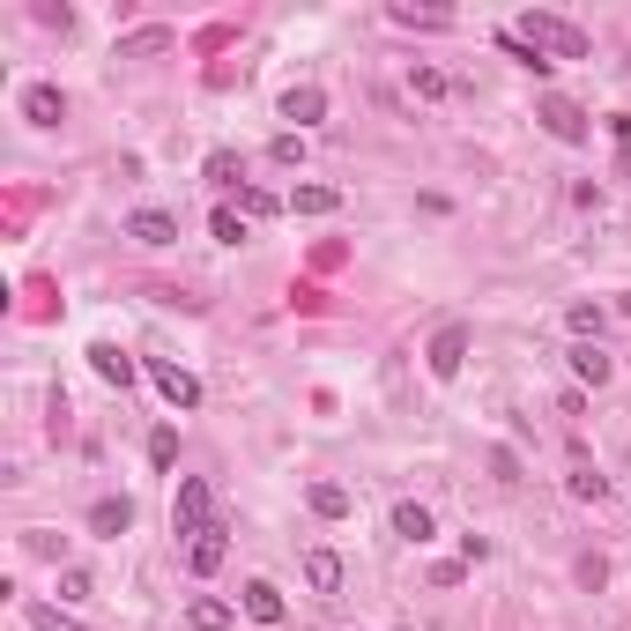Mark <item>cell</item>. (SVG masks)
<instances>
[{
    "label": "cell",
    "mask_w": 631,
    "mask_h": 631,
    "mask_svg": "<svg viewBox=\"0 0 631 631\" xmlns=\"http://www.w3.org/2000/svg\"><path fill=\"white\" fill-rule=\"evenodd\" d=\"M512 30L535 45L549 67H557V60H587V30H580V23H565V15H549V8H528Z\"/></svg>",
    "instance_id": "obj_1"
},
{
    "label": "cell",
    "mask_w": 631,
    "mask_h": 631,
    "mask_svg": "<svg viewBox=\"0 0 631 631\" xmlns=\"http://www.w3.org/2000/svg\"><path fill=\"white\" fill-rule=\"evenodd\" d=\"M201 528H215V498L201 475H186L178 498H171V535H201Z\"/></svg>",
    "instance_id": "obj_2"
},
{
    "label": "cell",
    "mask_w": 631,
    "mask_h": 631,
    "mask_svg": "<svg viewBox=\"0 0 631 631\" xmlns=\"http://www.w3.org/2000/svg\"><path fill=\"white\" fill-rule=\"evenodd\" d=\"M535 120H543L549 134L565 141V149H580V141H587V134H594V126H587V112H580L572 97H543V104H535Z\"/></svg>",
    "instance_id": "obj_3"
},
{
    "label": "cell",
    "mask_w": 631,
    "mask_h": 631,
    "mask_svg": "<svg viewBox=\"0 0 631 631\" xmlns=\"http://www.w3.org/2000/svg\"><path fill=\"white\" fill-rule=\"evenodd\" d=\"M423 364H431V379H461V364H468V327H461V320L431 335V349H423Z\"/></svg>",
    "instance_id": "obj_4"
},
{
    "label": "cell",
    "mask_w": 631,
    "mask_h": 631,
    "mask_svg": "<svg viewBox=\"0 0 631 631\" xmlns=\"http://www.w3.org/2000/svg\"><path fill=\"white\" fill-rule=\"evenodd\" d=\"M149 379H157V394H164L171 409H201V379L186 372V364H164V357H157V364H149Z\"/></svg>",
    "instance_id": "obj_5"
},
{
    "label": "cell",
    "mask_w": 631,
    "mask_h": 631,
    "mask_svg": "<svg viewBox=\"0 0 631 631\" xmlns=\"http://www.w3.org/2000/svg\"><path fill=\"white\" fill-rule=\"evenodd\" d=\"M283 120H290V134H305V126H320V120H327V89H312V83L283 89Z\"/></svg>",
    "instance_id": "obj_6"
},
{
    "label": "cell",
    "mask_w": 631,
    "mask_h": 631,
    "mask_svg": "<svg viewBox=\"0 0 631 631\" xmlns=\"http://www.w3.org/2000/svg\"><path fill=\"white\" fill-rule=\"evenodd\" d=\"M223 557H231V528H223V520H215V528H201V535L186 543V565H194L201 580H209V572H223Z\"/></svg>",
    "instance_id": "obj_7"
},
{
    "label": "cell",
    "mask_w": 631,
    "mask_h": 631,
    "mask_svg": "<svg viewBox=\"0 0 631 631\" xmlns=\"http://www.w3.org/2000/svg\"><path fill=\"white\" fill-rule=\"evenodd\" d=\"M89 372L104 379V386H120V394H126V386H134V357H126L120 342H89Z\"/></svg>",
    "instance_id": "obj_8"
},
{
    "label": "cell",
    "mask_w": 631,
    "mask_h": 631,
    "mask_svg": "<svg viewBox=\"0 0 631 631\" xmlns=\"http://www.w3.org/2000/svg\"><path fill=\"white\" fill-rule=\"evenodd\" d=\"M23 120H30V126H60V120H67L60 83H30V89H23Z\"/></svg>",
    "instance_id": "obj_9"
},
{
    "label": "cell",
    "mask_w": 631,
    "mask_h": 631,
    "mask_svg": "<svg viewBox=\"0 0 631 631\" xmlns=\"http://www.w3.org/2000/svg\"><path fill=\"white\" fill-rule=\"evenodd\" d=\"M171 45H178L171 23H141V30H126V38H120V60H157V52H171Z\"/></svg>",
    "instance_id": "obj_10"
},
{
    "label": "cell",
    "mask_w": 631,
    "mask_h": 631,
    "mask_svg": "<svg viewBox=\"0 0 631 631\" xmlns=\"http://www.w3.org/2000/svg\"><path fill=\"white\" fill-rule=\"evenodd\" d=\"M126 238H141V246H171V238H178V215H171V209H134V215H126Z\"/></svg>",
    "instance_id": "obj_11"
},
{
    "label": "cell",
    "mask_w": 631,
    "mask_h": 631,
    "mask_svg": "<svg viewBox=\"0 0 631 631\" xmlns=\"http://www.w3.org/2000/svg\"><path fill=\"white\" fill-rule=\"evenodd\" d=\"M246 617L252 624H283V617H290L283 587H275V580H246Z\"/></svg>",
    "instance_id": "obj_12"
},
{
    "label": "cell",
    "mask_w": 631,
    "mask_h": 631,
    "mask_svg": "<svg viewBox=\"0 0 631 631\" xmlns=\"http://www.w3.org/2000/svg\"><path fill=\"white\" fill-rule=\"evenodd\" d=\"M134 528V505L126 498H97L89 505V535H126Z\"/></svg>",
    "instance_id": "obj_13"
},
{
    "label": "cell",
    "mask_w": 631,
    "mask_h": 631,
    "mask_svg": "<svg viewBox=\"0 0 631 631\" xmlns=\"http://www.w3.org/2000/svg\"><path fill=\"white\" fill-rule=\"evenodd\" d=\"M386 23H394V30H446L454 15H446V8H409V0H394Z\"/></svg>",
    "instance_id": "obj_14"
},
{
    "label": "cell",
    "mask_w": 631,
    "mask_h": 631,
    "mask_svg": "<svg viewBox=\"0 0 631 631\" xmlns=\"http://www.w3.org/2000/svg\"><path fill=\"white\" fill-rule=\"evenodd\" d=\"M305 580H312V594H342V557L335 549H312L305 557Z\"/></svg>",
    "instance_id": "obj_15"
},
{
    "label": "cell",
    "mask_w": 631,
    "mask_h": 631,
    "mask_svg": "<svg viewBox=\"0 0 631 631\" xmlns=\"http://www.w3.org/2000/svg\"><path fill=\"white\" fill-rule=\"evenodd\" d=\"M572 372L587 379V386H609V372H617V364L602 357V342H572Z\"/></svg>",
    "instance_id": "obj_16"
},
{
    "label": "cell",
    "mask_w": 631,
    "mask_h": 631,
    "mask_svg": "<svg viewBox=\"0 0 631 631\" xmlns=\"http://www.w3.org/2000/svg\"><path fill=\"white\" fill-rule=\"evenodd\" d=\"M186 624H194V631H231V602H215V594H194V602H186Z\"/></svg>",
    "instance_id": "obj_17"
},
{
    "label": "cell",
    "mask_w": 631,
    "mask_h": 631,
    "mask_svg": "<svg viewBox=\"0 0 631 631\" xmlns=\"http://www.w3.org/2000/svg\"><path fill=\"white\" fill-rule=\"evenodd\" d=\"M342 194L335 186H290V215H335Z\"/></svg>",
    "instance_id": "obj_18"
},
{
    "label": "cell",
    "mask_w": 631,
    "mask_h": 631,
    "mask_svg": "<svg viewBox=\"0 0 631 631\" xmlns=\"http://www.w3.org/2000/svg\"><path fill=\"white\" fill-rule=\"evenodd\" d=\"M394 535H401V543H431V512H423L417 498H401L394 505Z\"/></svg>",
    "instance_id": "obj_19"
},
{
    "label": "cell",
    "mask_w": 631,
    "mask_h": 631,
    "mask_svg": "<svg viewBox=\"0 0 631 631\" xmlns=\"http://www.w3.org/2000/svg\"><path fill=\"white\" fill-rule=\"evenodd\" d=\"M565 491H572V498H587V505H602V498H609V475H602V468H587V461H580V468H572V475H565Z\"/></svg>",
    "instance_id": "obj_20"
},
{
    "label": "cell",
    "mask_w": 631,
    "mask_h": 631,
    "mask_svg": "<svg viewBox=\"0 0 631 631\" xmlns=\"http://www.w3.org/2000/svg\"><path fill=\"white\" fill-rule=\"evenodd\" d=\"M231 201H238V215H283L290 201H275L268 186H231Z\"/></svg>",
    "instance_id": "obj_21"
},
{
    "label": "cell",
    "mask_w": 631,
    "mask_h": 631,
    "mask_svg": "<svg viewBox=\"0 0 631 631\" xmlns=\"http://www.w3.org/2000/svg\"><path fill=\"white\" fill-rule=\"evenodd\" d=\"M498 45L512 52V67H528V75H549V60H543V52H535L528 38H520V30H498Z\"/></svg>",
    "instance_id": "obj_22"
},
{
    "label": "cell",
    "mask_w": 631,
    "mask_h": 631,
    "mask_svg": "<svg viewBox=\"0 0 631 631\" xmlns=\"http://www.w3.org/2000/svg\"><path fill=\"white\" fill-rule=\"evenodd\" d=\"M201 171H209L223 194H231V186H246V171H238V149H209V164H201Z\"/></svg>",
    "instance_id": "obj_23"
},
{
    "label": "cell",
    "mask_w": 631,
    "mask_h": 631,
    "mask_svg": "<svg viewBox=\"0 0 631 631\" xmlns=\"http://www.w3.org/2000/svg\"><path fill=\"white\" fill-rule=\"evenodd\" d=\"M305 498H312V512H320V520H342V512H349V491H342V483H312Z\"/></svg>",
    "instance_id": "obj_24"
},
{
    "label": "cell",
    "mask_w": 631,
    "mask_h": 631,
    "mask_svg": "<svg viewBox=\"0 0 631 631\" xmlns=\"http://www.w3.org/2000/svg\"><path fill=\"white\" fill-rule=\"evenodd\" d=\"M30 624H38V631H89L83 617H67L60 602H30Z\"/></svg>",
    "instance_id": "obj_25"
},
{
    "label": "cell",
    "mask_w": 631,
    "mask_h": 631,
    "mask_svg": "<svg viewBox=\"0 0 631 631\" xmlns=\"http://www.w3.org/2000/svg\"><path fill=\"white\" fill-rule=\"evenodd\" d=\"M409 97H431V104H438V97H454V83H446L438 67H409Z\"/></svg>",
    "instance_id": "obj_26"
},
{
    "label": "cell",
    "mask_w": 631,
    "mask_h": 631,
    "mask_svg": "<svg viewBox=\"0 0 631 631\" xmlns=\"http://www.w3.org/2000/svg\"><path fill=\"white\" fill-rule=\"evenodd\" d=\"M209 231H215V246H246V215H238V209H215Z\"/></svg>",
    "instance_id": "obj_27"
},
{
    "label": "cell",
    "mask_w": 631,
    "mask_h": 631,
    "mask_svg": "<svg viewBox=\"0 0 631 631\" xmlns=\"http://www.w3.org/2000/svg\"><path fill=\"white\" fill-rule=\"evenodd\" d=\"M565 327H572L580 342H594V335H602V305H572V312H565Z\"/></svg>",
    "instance_id": "obj_28"
},
{
    "label": "cell",
    "mask_w": 631,
    "mask_h": 631,
    "mask_svg": "<svg viewBox=\"0 0 631 631\" xmlns=\"http://www.w3.org/2000/svg\"><path fill=\"white\" fill-rule=\"evenodd\" d=\"M149 461H157V468L178 461V431H171V423H164V431H149Z\"/></svg>",
    "instance_id": "obj_29"
},
{
    "label": "cell",
    "mask_w": 631,
    "mask_h": 631,
    "mask_svg": "<svg viewBox=\"0 0 631 631\" xmlns=\"http://www.w3.org/2000/svg\"><path fill=\"white\" fill-rule=\"evenodd\" d=\"M268 157H275V164H305V134H275Z\"/></svg>",
    "instance_id": "obj_30"
},
{
    "label": "cell",
    "mask_w": 631,
    "mask_h": 631,
    "mask_svg": "<svg viewBox=\"0 0 631 631\" xmlns=\"http://www.w3.org/2000/svg\"><path fill=\"white\" fill-rule=\"evenodd\" d=\"M617 312H624V320H631V290H624V297H617Z\"/></svg>",
    "instance_id": "obj_31"
}]
</instances>
